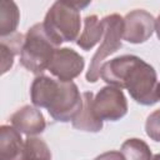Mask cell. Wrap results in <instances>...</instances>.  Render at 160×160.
<instances>
[{
    "mask_svg": "<svg viewBox=\"0 0 160 160\" xmlns=\"http://www.w3.org/2000/svg\"><path fill=\"white\" fill-rule=\"evenodd\" d=\"M100 78L111 86L126 89L140 105L150 106L159 101L156 71L136 55H121L104 62Z\"/></svg>",
    "mask_w": 160,
    "mask_h": 160,
    "instance_id": "obj_1",
    "label": "cell"
},
{
    "mask_svg": "<svg viewBox=\"0 0 160 160\" xmlns=\"http://www.w3.org/2000/svg\"><path fill=\"white\" fill-rule=\"evenodd\" d=\"M30 96L36 108H45L49 115L60 122L72 121L82 109V94L80 95L74 81L39 75L31 84Z\"/></svg>",
    "mask_w": 160,
    "mask_h": 160,
    "instance_id": "obj_2",
    "label": "cell"
},
{
    "mask_svg": "<svg viewBox=\"0 0 160 160\" xmlns=\"http://www.w3.org/2000/svg\"><path fill=\"white\" fill-rule=\"evenodd\" d=\"M89 4V1H55L50 6L42 25L48 36L58 48L61 42L76 40L81 26L80 10Z\"/></svg>",
    "mask_w": 160,
    "mask_h": 160,
    "instance_id": "obj_3",
    "label": "cell"
},
{
    "mask_svg": "<svg viewBox=\"0 0 160 160\" xmlns=\"http://www.w3.org/2000/svg\"><path fill=\"white\" fill-rule=\"evenodd\" d=\"M56 49L59 48L48 36L42 22H38L32 25L25 35L20 64L26 70L39 76L49 68Z\"/></svg>",
    "mask_w": 160,
    "mask_h": 160,
    "instance_id": "obj_4",
    "label": "cell"
},
{
    "mask_svg": "<svg viewBox=\"0 0 160 160\" xmlns=\"http://www.w3.org/2000/svg\"><path fill=\"white\" fill-rule=\"evenodd\" d=\"M104 24V36H102V44L99 46V49L95 51L89 70L86 71V80L89 82H96L100 78V69L101 62L105 58L114 54L119 49H121V39L124 34V18H121L119 14H111L105 16L102 20Z\"/></svg>",
    "mask_w": 160,
    "mask_h": 160,
    "instance_id": "obj_5",
    "label": "cell"
},
{
    "mask_svg": "<svg viewBox=\"0 0 160 160\" xmlns=\"http://www.w3.org/2000/svg\"><path fill=\"white\" fill-rule=\"evenodd\" d=\"M92 108L100 120L118 121L128 112V100L121 89L108 85L94 96Z\"/></svg>",
    "mask_w": 160,
    "mask_h": 160,
    "instance_id": "obj_6",
    "label": "cell"
},
{
    "mask_svg": "<svg viewBox=\"0 0 160 160\" xmlns=\"http://www.w3.org/2000/svg\"><path fill=\"white\" fill-rule=\"evenodd\" d=\"M84 58L70 48H59L55 50L48 70L60 81H72L84 70Z\"/></svg>",
    "mask_w": 160,
    "mask_h": 160,
    "instance_id": "obj_7",
    "label": "cell"
},
{
    "mask_svg": "<svg viewBox=\"0 0 160 160\" xmlns=\"http://www.w3.org/2000/svg\"><path fill=\"white\" fill-rule=\"evenodd\" d=\"M155 31L154 16L142 9H136L126 14L124 18L122 39L131 44L145 42Z\"/></svg>",
    "mask_w": 160,
    "mask_h": 160,
    "instance_id": "obj_8",
    "label": "cell"
},
{
    "mask_svg": "<svg viewBox=\"0 0 160 160\" xmlns=\"http://www.w3.org/2000/svg\"><path fill=\"white\" fill-rule=\"evenodd\" d=\"M10 121H11V125L19 132L25 134L28 136L41 134L46 126L42 112L30 105H25L18 109L11 115Z\"/></svg>",
    "mask_w": 160,
    "mask_h": 160,
    "instance_id": "obj_9",
    "label": "cell"
},
{
    "mask_svg": "<svg viewBox=\"0 0 160 160\" xmlns=\"http://www.w3.org/2000/svg\"><path fill=\"white\" fill-rule=\"evenodd\" d=\"M94 94L91 91L82 92V109L71 121L72 126L81 131L99 132L102 129V120H100L92 108Z\"/></svg>",
    "mask_w": 160,
    "mask_h": 160,
    "instance_id": "obj_10",
    "label": "cell"
},
{
    "mask_svg": "<svg viewBox=\"0 0 160 160\" xmlns=\"http://www.w3.org/2000/svg\"><path fill=\"white\" fill-rule=\"evenodd\" d=\"M24 148L21 132L14 126L2 125L0 128V160H18Z\"/></svg>",
    "mask_w": 160,
    "mask_h": 160,
    "instance_id": "obj_11",
    "label": "cell"
},
{
    "mask_svg": "<svg viewBox=\"0 0 160 160\" xmlns=\"http://www.w3.org/2000/svg\"><path fill=\"white\" fill-rule=\"evenodd\" d=\"M104 24L96 15H88L84 19V30L76 40L78 46L85 51H89L104 36Z\"/></svg>",
    "mask_w": 160,
    "mask_h": 160,
    "instance_id": "obj_12",
    "label": "cell"
},
{
    "mask_svg": "<svg viewBox=\"0 0 160 160\" xmlns=\"http://www.w3.org/2000/svg\"><path fill=\"white\" fill-rule=\"evenodd\" d=\"M20 12L14 1H1L0 5V35L1 38L16 32Z\"/></svg>",
    "mask_w": 160,
    "mask_h": 160,
    "instance_id": "obj_13",
    "label": "cell"
},
{
    "mask_svg": "<svg viewBox=\"0 0 160 160\" xmlns=\"http://www.w3.org/2000/svg\"><path fill=\"white\" fill-rule=\"evenodd\" d=\"M18 160H51V151L48 144L36 136H28Z\"/></svg>",
    "mask_w": 160,
    "mask_h": 160,
    "instance_id": "obj_14",
    "label": "cell"
},
{
    "mask_svg": "<svg viewBox=\"0 0 160 160\" xmlns=\"http://www.w3.org/2000/svg\"><path fill=\"white\" fill-rule=\"evenodd\" d=\"M121 154L125 160H151L152 154L149 145L141 139H128L121 145Z\"/></svg>",
    "mask_w": 160,
    "mask_h": 160,
    "instance_id": "obj_15",
    "label": "cell"
},
{
    "mask_svg": "<svg viewBox=\"0 0 160 160\" xmlns=\"http://www.w3.org/2000/svg\"><path fill=\"white\" fill-rule=\"evenodd\" d=\"M145 131L151 140L160 142V109L155 110L148 116L145 122Z\"/></svg>",
    "mask_w": 160,
    "mask_h": 160,
    "instance_id": "obj_16",
    "label": "cell"
},
{
    "mask_svg": "<svg viewBox=\"0 0 160 160\" xmlns=\"http://www.w3.org/2000/svg\"><path fill=\"white\" fill-rule=\"evenodd\" d=\"M0 50H1V72L5 74L8 70L11 69L15 55L2 45H0Z\"/></svg>",
    "mask_w": 160,
    "mask_h": 160,
    "instance_id": "obj_17",
    "label": "cell"
},
{
    "mask_svg": "<svg viewBox=\"0 0 160 160\" xmlns=\"http://www.w3.org/2000/svg\"><path fill=\"white\" fill-rule=\"evenodd\" d=\"M95 160H125L121 151H106L95 158Z\"/></svg>",
    "mask_w": 160,
    "mask_h": 160,
    "instance_id": "obj_18",
    "label": "cell"
},
{
    "mask_svg": "<svg viewBox=\"0 0 160 160\" xmlns=\"http://www.w3.org/2000/svg\"><path fill=\"white\" fill-rule=\"evenodd\" d=\"M155 31L158 35V39L160 40V15L158 16V19L155 20Z\"/></svg>",
    "mask_w": 160,
    "mask_h": 160,
    "instance_id": "obj_19",
    "label": "cell"
},
{
    "mask_svg": "<svg viewBox=\"0 0 160 160\" xmlns=\"http://www.w3.org/2000/svg\"><path fill=\"white\" fill-rule=\"evenodd\" d=\"M151 160H160V152L159 154H156L155 156H152V159Z\"/></svg>",
    "mask_w": 160,
    "mask_h": 160,
    "instance_id": "obj_20",
    "label": "cell"
},
{
    "mask_svg": "<svg viewBox=\"0 0 160 160\" xmlns=\"http://www.w3.org/2000/svg\"><path fill=\"white\" fill-rule=\"evenodd\" d=\"M159 100H160V82H159Z\"/></svg>",
    "mask_w": 160,
    "mask_h": 160,
    "instance_id": "obj_21",
    "label": "cell"
}]
</instances>
